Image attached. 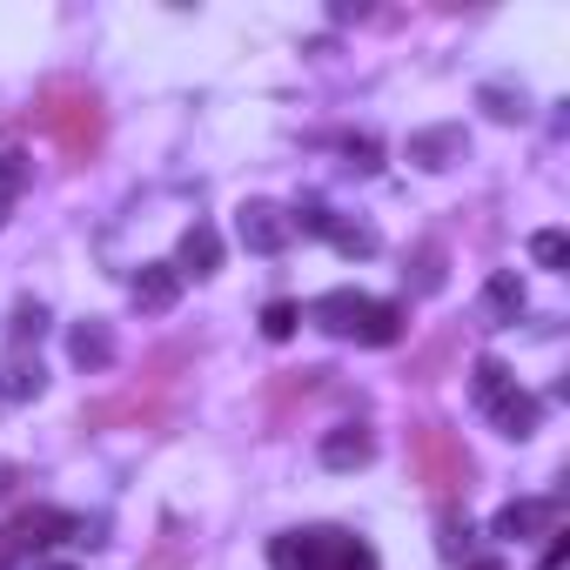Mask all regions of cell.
Listing matches in <instances>:
<instances>
[{
  "instance_id": "obj_1",
  "label": "cell",
  "mask_w": 570,
  "mask_h": 570,
  "mask_svg": "<svg viewBox=\"0 0 570 570\" xmlns=\"http://www.w3.org/2000/svg\"><path fill=\"white\" fill-rule=\"evenodd\" d=\"M41 128L55 135V148L68 155V161H88L95 148H101V95L95 88H81V81H55L48 95H41Z\"/></svg>"
},
{
  "instance_id": "obj_2",
  "label": "cell",
  "mask_w": 570,
  "mask_h": 570,
  "mask_svg": "<svg viewBox=\"0 0 570 570\" xmlns=\"http://www.w3.org/2000/svg\"><path fill=\"white\" fill-rule=\"evenodd\" d=\"M316 330L350 336V343H370V350H390L403 336V309L396 303H376L363 289H330V296H316Z\"/></svg>"
},
{
  "instance_id": "obj_3",
  "label": "cell",
  "mask_w": 570,
  "mask_h": 570,
  "mask_svg": "<svg viewBox=\"0 0 570 570\" xmlns=\"http://www.w3.org/2000/svg\"><path fill=\"white\" fill-rule=\"evenodd\" d=\"M275 570H376V550L350 530H282L268 543Z\"/></svg>"
},
{
  "instance_id": "obj_4",
  "label": "cell",
  "mask_w": 570,
  "mask_h": 570,
  "mask_svg": "<svg viewBox=\"0 0 570 570\" xmlns=\"http://www.w3.org/2000/svg\"><path fill=\"white\" fill-rule=\"evenodd\" d=\"M410 463H416V483L430 490V497H456V490H470V476H476V463H470V450L443 430V423H416L410 430Z\"/></svg>"
},
{
  "instance_id": "obj_5",
  "label": "cell",
  "mask_w": 570,
  "mask_h": 570,
  "mask_svg": "<svg viewBox=\"0 0 570 570\" xmlns=\"http://www.w3.org/2000/svg\"><path fill=\"white\" fill-rule=\"evenodd\" d=\"M235 228H242V248L248 255H282V248H289V215H282L275 202H242L235 208Z\"/></svg>"
},
{
  "instance_id": "obj_6",
  "label": "cell",
  "mask_w": 570,
  "mask_h": 570,
  "mask_svg": "<svg viewBox=\"0 0 570 570\" xmlns=\"http://www.w3.org/2000/svg\"><path fill=\"white\" fill-rule=\"evenodd\" d=\"M128 296H135L141 316H168V309L181 303V275H175V262H141L135 282H128Z\"/></svg>"
},
{
  "instance_id": "obj_7",
  "label": "cell",
  "mask_w": 570,
  "mask_h": 570,
  "mask_svg": "<svg viewBox=\"0 0 570 570\" xmlns=\"http://www.w3.org/2000/svg\"><path fill=\"white\" fill-rule=\"evenodd\" d=\"M463 155H470V135L456 121H436V128H416L410 135V161L416 168H456Z\"/></svg>"
},
{
  "instance_id": "obj_8",
  "label": "cell",
  "mask_w": 570,
  "mask_h": 570,
  "mask_svg": "<svg viewBox=\"0 0 570 570\" xmlns=\"http://www.w3.org/2000/svg\"><path fill=\"white\" fill-rule=\"evenodd\" d=\"M316 456H323V470H363V463L376 456V436H370L363 423H336Z\"/></svg>"
},
{
  "instance_id": "obj_9",
  "label": "cell",
  "mask_w": 570,
  "mask_h": 570,
  "mask_svg": "<svg viewBox=\"0 0 570 570\" xmlns=\"http://www.w3.org/2000/svg\"><path fill=\"white\" fill-rule=\"evenodd\" d=\"M483 410H490V423H497L503 436H517V443H523V436H537V416H543V403H537V396H523L517 383H510L497 403H483Z\"/></svg>"
},
{
  "instance_id": "obj_10",
  "label": "cell",
  "mask_w": 570,
  "mask_h": 570,
  "mask_svg": "<svg viewBox=\"0 0 570 570\" xmlns=\"http://www.w3.org/2000/svg\"><path fill=\"white\" fill-rule=\"evenodd\" d=\"M68 530H75V517L41 503V510H21V523H14L8 537H14V550H48V543H61Z\"/></svg>"
},
{
  "instance_id": "obj_11",
  "label": "cell",
  "mask_w": 570,
  "mask_h": 570,
  "mask_svg": "<svg viewBox=\"0 0 570 570\" xmlns=\"http://www.w3.org/2000/svg\"><path fill=\"white\" fill-rule=\"evenodd\" d=\"M215 268H222V235L208 222H195L175 248V275H215Z\"/></svg>"
},
{
  "instance_id": "obj_12",
  "label": "cell",
  "mask_w": 570,
  "mask_h": 570,
  "mask_svg": "<svg viewBox=\"0 0 570 570\" xmlns=\"http://www.w3.org/2000/svg\"><path fill=\"white\" fill-rule=\"evenodd\" d=\"M523 316V282L510 275V268H497L490 282H483V323H497V330H510Z\"/></svg>"
},
{
  "instance_id": "obj_13",
  "label": "cell",
  "mask_w": 570,
  "mask_h": 570,
  "mask_svg": "<svg viewBox=\"0 0 570 570\" xmlns=\"http://www.w3.org/2000/svg\"><path fill=\"white\" fill-rule=\"evenodd\" d=\"M41 390H48V370H41V356L14 350L8 363H0V396H8V403H28V396H41Z\"/></svg>"
},
{
  "instance_id": "obj_14",
  "label": "cell",
  "mask_w": 570,
  "mask_h": 570,
  "mask_svg": "<svg viewBox=\"0 0 570 570\" xmlns=\"http://www.w3.org/2000/svg\"><path fill=\"white\" fill-rule=\"evenodd\" d=\"M68 356L81 363V370H108L115 363V336H108V323H75V336H68Z\"/></svg>"
},
{
  "instance_id": "obj_15",
  "label": "cell",
  "mask_w": 570,
  "mask_h": 570,
  "mask_svg": "<svg viewBox=\"0 0 570 570\" xmlns=\"http://www.w3.org/2000/svg\"><path fill=\"white\" fill-rule=\"evenodd\" d=\"M476 108H483L490 121H523V115H530V95L510 88V81H483V88H476Z\"/></svg>"
},
{
  "instance_id": "obj_16",
  "label": "cell",
  "mask_w": 570,
  "mask_h": 570,
  "mask_svg": "<svg viewBox=\"0 0 570 570\" xmlns=\"http://www.w3.org/2000/svg\"><path fill=\"white\" fill-rule=\"evenodd\" d=\"M543 523H557V503H503L497 510V537H530V530H543Z\"/></svg>"
},
{
  "instance_id": "obj_17",
  "label": "cell",
  "mask_w": 570,
  "mask_h": 570,
  "mask_svg": "<svg viewBox=\"0 0 570 570\" xmlns=\"http://www.w3.org/2000/svg\"><path fill=\"white\" fill-rule=\"evenodd\" d=\"M403 282H410V296H436V289H443V248H436V242H416Z\"/></svg>"
},
{
  "instance_id": "obj_18",
  "label": "cell",
  "mask_w": 570,
  "mask_h": 570,
  "mask_svg": "<svg viewBox=\"0 0 570 570\" xmlns=\"http://www.w3.org/2000/svg\"><path fill=\"white\" fill-rule=\"evenodd\" d=\"M289 228H303V235H330V228H336V208H330L323 195H303V202L289 208Z\"/></svg>"
},
{
  "instance_id": "obj_19",
  "label": "cell",
  "mask_w": 570,
  "mask_h": 570,
  "mask_svg": "<svg viewBox=\"0 0 570 570\" xmlns=\"http://www.w3.org/2000/svg\"><path fill=\"white\" fill-rule=\"evenodd\" d=\"M510 383H517V376H510V363H497V356H483V363H476V376H470L476 403H497V396H503Z\"/></svg>"
},
{
  "instance_id": "obj_20",
  "label": "cell",
  "mask_w": 570,
  "mask_h": 570,
  "mask_svg": "<svg viewBox=\"0 0 570 570\" xmlns=\"http://www.w3.org/2000/svg\"><path fill=\"white\" fill-rule=\"evenodd\" d=\"M28 188V155L21 148H8V155H0V215H8L14 208V195Z\"/></svg>"
},
{
  "instance_id": "obj_21",
  "label": "cell",
  "mask_w": 570,
  "mask_h": 570,
  "mask_svg": "<svg viewBox=\"0 0 570 570\" xmlns=\"http://www.w3.org/2000/svg\"><path fill=\"white\" fill-rule=\"evenodd\" d=\"M470 537H476V530H470V517H456V510H443V530H436V550L463 563V557H470Z\"/></svg>"
},
{
  "instance_id": "obj_22",
  "label": "cell",
  "mask_w": 570,
  "mask_h": 570,
  "mask_svg": "<svg viewBox=\"0 0 570 570\" xmlns=\"http://www.w3.org/2000/svg\"><path fill=\"white\" fill-rule=\"evenodd\" d=\"M296 323H303V309H296V303H268V309H262V336H268V343H289V336H296Z\"/></svg>"
},
{
  "instance_id": "obj_23",
  "label": "cell",
  "mask_w": 570,
  "mask_h": 570,
  "mask_svg": "<svg viewBox=\"0 0 570 570\" xmlns=\"http://www.w3.org/2000/svg\"><path fill=\"white\" fill-rule=\"evenodd\" d=\"M330 242H336L343 255H356V262H363V255H376V228H363V222H336V228H330Z\"/></svg>"
},
{
  "instance_id": "obj_24",
  "label": "cell",
  "mask_w": 570,
  "mask_h": 570,
  "mask_svg": "<svg viewBox=\"0 0 570 570\" xmlns=\"http://www.w3.org/2000/svg\"><path fill=\"white\" fill-rule=\"evenodd\" d=\"M530 255H537V268H563V262H570L563 228H537V235H530Z\"/></svg>"
},
{
  "instance_id": "obj_25",
  "label": "cell",
  "mask_w": 570,
  "mask_h": 570,
  "mask_svg": "<svg viewBox=\"0 0 570 570\" xmlns=\"http://www.w3.org/2000/svg\"><path fill=\"white\" fill-rule=\"evenodd\" d=\"M41 330H48V309H41V303H14V316H8V336H14V343H35Z\"/></svg>"
},
{
  "instance_id": "obj_26",
  "label": "cell",
  "mask_w": 570,
  "mask_h": 570,
  "mask_svg": "<svg viewBox=\"0 0 570 570\" xmlns=\"http://www.w3.org/2000/svg\"><path fill=\"white\" fill-rule=\"evenodd\" d=\"M343 148H350V161H356V168H376V155H383V148H376L370 135H350Z\"/></svg>"
},
{
  "instance_id": "obj_27",
  "label": "cell",
  "mask_w": 570,
  "mask_h": 570,
  "mask_svg": "<svg viewBox=\"0 0 570 570\" xmlns=\"http://www.w3.org/2000/svg\"><path fill=\"white\" fill-rule=\"evenodd\" d=\"M563 550H570V537H563V530H550V550H543V570H557V563H563Z\"/></svg>"
},
{
  "instance_id": "obj_28",
  "label": "cell",
  "mask_w": 570,
  "mask_h": 570,
  "mask_svg": "<svg viewBox=\"0 0 570 570\" xmlns=\"http://www.w3.org/2000/svg\"><path fill=\"white\" fill-rule=\"evenodd\" d=\"M14 483H21V470H14V463H0V497H14Z\"/></svg>"
},
{
  "instance_id": "obj_29",
  "label": "cell",
  "mask_w": 570,
  "mask_h": 570,
  "mask_svg": "<svg viewBox=\"0 0 570 570\" xmlns=\"http://www.w3.org/2000/svg\"><path fill=\"white\" fill-rule=\"evenodd\" d=\"M14 557H21V550H14V537H8V530H0V570H8Z\"/></svg>"
},
{
  "instance_id": "obj_30",
  "label": "cell",
  "mask_w": 570,
  "mask_h": 570,
  "mask_svg": "<svg viewBox=\"0 0 570 570\" xmlns=\"http://www.w3.org/2000/svg\"><path fill=\"white\" fill-rule=\"evenodd\" d=\"M463 570H503L497 557H463Z\"/></svg>"
},
{
  "instance_id": "obj_31",
  "label": "cell",
  "mask_w": 570,
  "mask_h": 570,
  "mask_svg": "<svg viewBox=\"0 0 570 570\" xmlns=\"http://www.w3.org/2000/svg\"><path fill=\"white\" fill-rule=\"evenodd\" d=\"M35 570H75V563H35Z\"/></svg>"
}]
</instances>
